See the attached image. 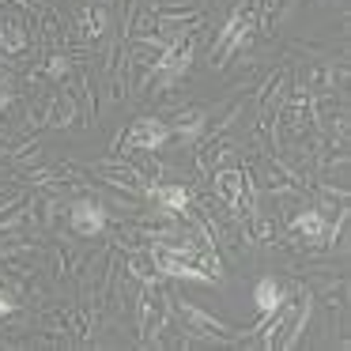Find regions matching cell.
I'll list each match as a JSON object with an SVG mask.
<instances>
[{
    "mask_svg": "<svg viewBox=\"0 0 351 351\" xmlns=\"http://www.w3.org/2000/svg\"><path fill=\"white\" fill-rule=\"evenodd\" d=\"M152 265L159 268L162 276H170V280H197V283L215 280V272H204V268L189 265V261H185L182 253H174L170 245H152Z\"/></svg>",
    "mask_w": 351,
    "mask_h": 351,
    "instance_id": "cell-2",
    "label": "cell"
},
{
    "mask_svg": "<svg viewBox=\"0 0 351 351\" xmlns=\"http://www.w3.org/2000/svg\"><path fill=\"white\" fill-rule=\"evenodd\" d=\"M215 189H219V197L227 200L230 208L253 212V185L242 170H219V174H215Z\"/></svg>",
    "mask_w": 351,
    "mask_h": 351,
    "instance_id": "cell-3",
    "label": "cell"
},
{
    "mask_svg": "<svg viewBox=\"0 0 351 351\" xmlns=\"http://www.w3.org/2000/svg\"><path fill=\"white\" fill-rule=\"evenodd\" d=\"M295 230L302 238H310V242H321L325 238V219H321V212H302L295 219Z\"/></svg>",
    "mask_w": 351,
    "mask_h": 351,
    "instance_id": "cell-10",
    "label": "cell"
},
{
    "mask_svg": "<svg viewBox=\"0 0 351 351\" xmlns=\"http://www.w3.org/2000/svg\"><path fill=\"white\" fill-rule=\"evenodd\" d=\"M4 91H8V80H4V76H0V95H4Z\"/></svg>",
    "mask_w": 351,
    "mask_h": 351,
    "instance_id": "cell-15",
    "label": "cell"
},
{
    "mask_svg": "<svg viewBox=\"0 0 351 351\" xmlns=\"http://www.w3.org/2000/svg\"><path fill=\"white\" fill-rule=\"evenodd\" d=\"M69 223H72V230H76V234L91 238V234H99V230L106 227V208L95 204V200H76V204H72V212H69Z\"/></svg>",
    "mask_w": 351,
    "mask_h": 351,
    "instance_id": "cell-5",
    "label": "cell"
},
{
    "mask_svg": "<svg viewBox=\"0 0 351 351\" xmlns=\"http://www.w3.org/2000/svg\"><path fill=\"white\" fill-rule=\"evenodd\" d=\"M189 61H193V38L170 42L167 53H162V61H159V72L167 80H174V76H182V72L189 69Z\"/></svg>",
    "mask_w": 351,
    "mask_h": 351,
    "instance_id": "cell-6",
    "label": "cell"
},
{
    "mask_svg": "<svg viewBox=\"0 0 351 351\" xmlns=\"http://www.w3.org/2000/svg\"><path fill=\"white\" fill-rule=\"evenodd\" d=\"M102 27H106V12H102V8H87V12H84V34L99 38Z\"/></svg>",
    "mask_w": 351,
    "mask_h": 351,
    "instance_id": "cell-12",
    "label": "cell"
},
{
    "mask_svg": "<svg viewBox=\"0 0 351 351\" xmlns=\"http://www.w3.org/2000/svg\"><path fill=\"white\" fill-rule=\"evenodd\" d=\"M162 325V298H144V336H155Z\"/></svg>",
    "mask_w": 351,
    "mask_h": 351,
    "instance_id": "cell-11",
    "label": "cell"
},
{
    "mask_svg": "<svg viewBox=\"0 0 351 351\" xmlns=\"http://www.w3.org/2000/svg\"><path fill=\"white\" fill-rule=\"evenodd\" d=\"M12 310H16V298H12V295H0V313H12Z\"/></svg>",
    "mask_w": 351,
    "mask_h": 351,
    "instance_id": "cell-14",
    "label": "cell"
},
{
    "mask_svg": "<svg viewBox=\"0 0 351 351\" xmlns=\"http://www.w3.org/2000/svg\"><path fill=\"white\" fill-rule=\"evenodd\" d=\"M250 31H253V8H245V12H238V16L227 23V31L219 34V46H215V64H223L238 46H245Z\"/></svg>",
    "mask_w": 351,
    "mask_h": 351,
    "instance_id": "cell-4",
    "label": "cell"
},
{
    "mask_svg": "<svg viewBox=\"0 0 351 351\" xmlns=\"http://www.w3.org/2000/svg\"><path fill=\"white\" fill-rule=\"evenodd\" d=\"M174 136L167 121H155V117H136L129 125V132L121 136V147H132V152H159L167 140Z\"/></svg>",
    "mask_w": 351,
    "mask_h": 351,
    "instance_id": "cell-1",
    "label": "cell"
},
{
    "mask_svg": "<svg viewBox=\"0 0 351 351\" xmlns=\"http://www.w3.org/2000/svg\"><path fill=\"white\" fill-rule=\"evenodd\" d=\"M204 125H208V121H204V110H185V114L178 117L174 132H178L182 140H197L200 132H204Z\"/></svg>",
    "mask_w": 351,
    "mask_h": 351,
    "instance_id": "cell-9",
    "label": "cell"
},
{
    "mask_svg": "<svg viewBox=\"0 0 351 351\" xmlns=\"http://www.w3.org/2000/svg\"><path fill=\"white\" fill-rule=\"evenodd\" d=\"M253 302H257V310L265 313V317H272V313L283 306V291H280V283H272V280H257V287H253Z\"/></svg>",
    "mask_w": 351,
    "mask_h": 351,
    "instance_id": "cell-7",
    "label": "cell"
},
{
    "mask_svg": "<svg viewBox=\"0 0 351 351\" xmlns=\"http://www.w3.org/2000/svg\"><path fill=\"white\" fill-rule=\"evenodd\" d=\"M155 200H159L167 212H185L189 208V193L182 185H155Z\"/></svg>",
    "mask_w": 351,
    "mask_h": 351,
    "instance_id": "cell-8",
    "label": "cell"
},
{
    "mask_svg": "<svg viewBox=\"0 0 351 351\" xmlns=\"http://www.w3.org/2000/svg\"><path fill=\"white\" fill-rule=\"evenodd\" d=\"M0 42H4V46H8V49H19V46H23V31H19V27L16 23H4V31H0Z\"/></svg>",
    "mask_w": 351,
    "mask_h": 351,
    "instance_id": "cell-13",
    "label": "cell"
}]
</instances>
